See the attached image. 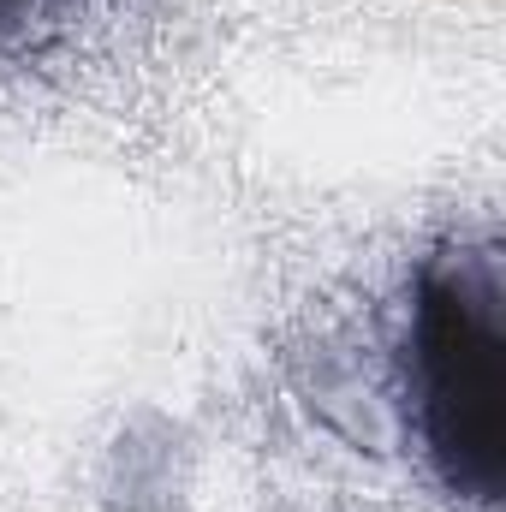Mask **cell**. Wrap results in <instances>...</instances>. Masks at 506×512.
<instances>
[{
	"mask_svg": "<svg viewBox=\"0 0 506 512\" xmlns=\"http://www.w3.org/2000/svg\"><path fill=\"white\" fill-rule=\"evenodd\" d=\"M405 399L441 489L495 512L506 495V274L495 245L423 262L405 322Z\"/></svg>",
	"mask_w": 506,
	"mask_h": 512,
	"instance_id": "1",
	"label": "cell"
}]
</instances>
